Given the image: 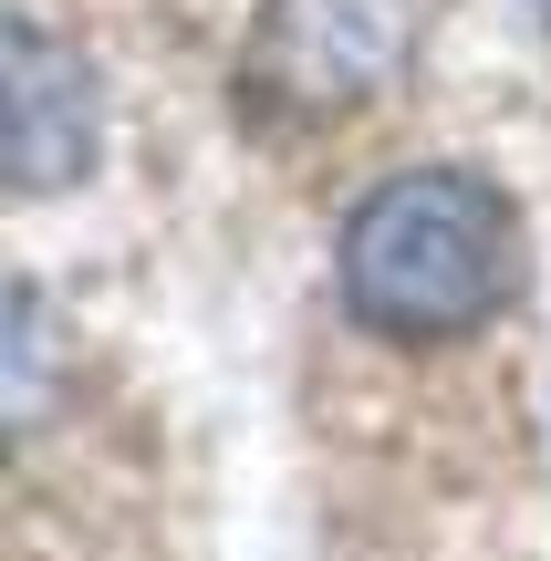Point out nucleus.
<instances>
[{"label": "nucleus", "instance_id": "obj_3", "mask_svg": "<svg viewBox=\"0 0 551 561\" xmlns=\"http://www.w3.org/2000/svg\"><path fill=\"white\" fill-rule=\"evenodd\" d=\"M94 146H104V94L83 53L42 21L0 11V187H21V198L83 187Z\"/></svg>", "mask_w": 551, "mask_h": 561}, {"label": "nucleus", "instance_id": "obj_2", "mask_svg": "<svg viewBox=\"0 0 551 561\" xmlns=\"http://www.w3.org/2000/svg\"><path fill=\"white\" fill-rule=\"evenodd\" d=\"M416 32H427V0H271L261 42L240 62L250 115H354L375 83L406 73Z\"/></svg>", "mask_w": 551, "mask_h": 561}, {"label": "nucleus", "instance_id": "obj_1", "mask_svg": "<svg viewBox=\"0 0 551 561\" xmlns=\"http://www.w3.org/2000/svg\"><path fill=\"white\" fill-rule=\"evenodd\" d=\"M520 291V219L469 167L386 178L344 219V301L386 343H458Z\"/></svg>", "mask_w": 551, "mask_h": 561}, {"label": "nucleus", "instance_id": "obj_4", "mask_svg": "<svg viewBox=\"0 0 551 561\" xmlns=\"http://www.w3.org/2000/svg\"><path fill=\"white\" fill-rule=\"evenodd\" d=\"M53 364H62L53 354V312L0 280V437H21V426L53 405Z\"/></svg>", "mask_w": 551, "mask_h": 561}]
</instances>
